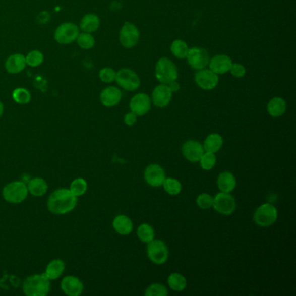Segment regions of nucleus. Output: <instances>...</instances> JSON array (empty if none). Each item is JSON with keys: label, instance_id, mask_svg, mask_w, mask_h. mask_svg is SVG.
I'll return each instance as SVG.
<instances>
[{"label": "nucleus", "instance_id": "72a5a7b5", "mask_svg": "<svg viewBox=\"0 0 296 296\" xmlns=\"http://www.w3.org/2000/svg\"><path fill=\"white\" fill-rule=\"evenodd\" d=\"M200 165L203 170L209 171L215 167L216 163V156L215 153L207 152L204 151L203 156H201L199 160Z\"/></svg>", "mask_w": 296, "mask_h": 296}, {"label": "nucleus", "instance_id": "2eb2a0df", "mask_svg": "<svg viewBox=\"0 0 296 296\" xmlns=\"http://www.w3.org/2000/svg\"><path fill=\"white\" fill-rule=\"evenodd\" d=\"M182 153L189 162H197L203 156L204 149L198 141L189 140L185 142L182 147Z\"/></svg>", "mask_w": 296, "mask_h": 296}, {"label": "nucleus", "instance_id": "f257e3e1", "mask_svg": "<svg viewBox=\"0 0 296 296\" xmlns=\"http://www.w3.org/2000/svg\"><path fill=\"white\" fill-rule=\"evenodd\" d=\"M78 199L71 190L58 189L50 194L47 201V207L55 215H66L75 209Z\"/></svg>", "mask_w": 296, "mask_h": 296}, {"label": "nucleus", "instance_id": "7c9ffc66", "mask_svg": "<svg viewBox=\"0 0 296 296\" xmlns=\"http://www.w3.org/2000/svg\"><path fill=\"white\" fill-rule=\"evenodd\" d=\"M166 192L170 196H176L178 194L181 193L182 184L181 182L178 181L175 178H165L162 185Z\"/></svg>", "mask_w": 296, "mask_h": 296}, {"label": "nucleus", "instance_id": "37998d69", "mask_svg": "<svg viewBox=\"0 0 296 296\" xmlns=\"http://www.w3.org/2000/svg\"><path fill=\"white\" fill-rule=\"evenodd\" d=\"M4 112V104L1 101H0V117L2 116Z\"/></svg>", "mask_w": 296, "mask_h": 296}, {"label": "nucleus", "instance_id": "f704fd0d", "mask_svg": "<svg viewBox=\"0 0 296 296\" xmlns=\"http://www.w3.org/2000/svg\"><path fill=\"white\" fill-rule=\"evenodd\" d=\"M13 98L19 104H26L31 99L30 91L25 88H17L13 92Z\"/></svg>", "mask_w": 296, "mask_h": 296}, {"label": "nucleus", "instance_id": "393cba45", "mask_svg": "<svg viewBox=\"0 0 296 296\" xmlns=\"http://www.w3.org/2000/svg\"><path fill=\"white\" fill-rule=\"evenodd\" d=\"M287 109V103L282 97H275L272 98L268 103L267 110L273 117H280Z\"/></svg>", "mask_w": 296, "mask_h": 296}, {"label": "nucleus", "instance_id": "c9c22d12", "mask_svg": "<svg viewBox=\"0 0 296 296\" xmlns=\"http://www.w3.org/2000/svg\"><path fill=\"white\" fill-rule=\"evenodd\" d=\"M26 65L31 67H38L44 62V55L40 50H33L25 56Z\"/></svg>", "mask_w": 296, "mask_h": 296}, {"label": "nucleus", "instance_id": "79ce46f5", "mask_svg": "<svg viewBox=\"0 0 296 296\" xmlns=\"http://www.w3.org/2000/svg\"><path fill=\"white\" fill-rule=\"evenodd\" d=\"M167 85H168V88L170 89L172 93H173V92H177V91L180 90V84H179L178 82H176V80H174V81H171L170 83H168Z\"/></svg>", "mask_w": 296, "mask_h": 296}, {"label": "nucleus", "instance_id": "1a4fd4ad", "mask_svg": "<svg viewBox=\"0 0 296 296\" xmlns=\"http://www.w3.org/2000/svg\"><path fill=\"white\" fill-rule=\"evenodd\" d=\"M212 207L221 215H232L236 209V202L230 194L220 192L214 197Z\"/></svg>", "mask_w": 296, "mask_h": 296}, {"label": "nucleus", "instance_id": "9d476101", "mask_svg": "<svg viewBox=\"0 0 296 296\" xmlns=\"http://www.w3.org/2000/svg\"><path fill=\"white\" fill-rule=\"evenodd\" d=\"M119 39L122 45L125 48L130 49L137 45L139 40V31L137 26L130 22L125 23L120 30Z\"/></svg>", "mask_w": 296, "mask_h": 296}, {"label": "nucleus", "instance_id": "0eeeda50", "mask_svg": "<svg viewBox=\"0 0 296 296\" xmlns=\"http://www.w3.org/2000/svg\"><path fill=\"white\" fill-rule=\"evenodd\" d=\"M147 256L150 261L156 265L164 264L168 258V250L167 245L162 240L154 239L148 243Z\"/></svg>", "mask_w": 296, "mask_h": 296}, {"label": "nucleus", "instance_id": "c85d7f7f", "mask_svg": "<svg viewBox=\"0 0 296 296\" xmlns=\"http://www.w3.org/2000/svg\"><path fill=\"white\" fill-rule=\"evenodd\" d=\"M137 234L142 243L147 244L155 239V230L152 226L148 223L139 225L137 228Z\"/></svg>", "mask_w": 296, "mask_h": 296}, {"label": "nucleus", "instance_id": "58836bf2", "mask_svg": "<svg viewBox=\"0 0 296 296\" xmlns=\"http://www.w3.org/2000/svg\"><path fill=\"white\" fill-rule=\"evenodd\" d=\"M115 74H116V72L113 69L105 67V68L100 70L98 76H99L101 81L109 84V83H112L113 81H115Z\"/></svg>", "mask_w": 296, "mask_h": 296}, {"label": "nucleus", "instance_id": "4468645a", "mask_svg": "<svg viewBox=\"0 0 296 296\" xmlns=\"http://www.w3.org/2000/svg\"><path fill=\"white\" fill-rule=\"evenodd\" d=\"M151 101L149 95L145 93H137L132 97L130 102V109L131 112L135 113L138 116L146 115L150 111Z\"/></svg>", "mask_w": 296, "mask_h": 296}, {"label": "nucleus", "instance_id": "7ed1b4c3", "mask_svg": "<svg viewBox=\"0 0 296 296\" xmlns=\"http://www.w3.org/2000/svg\"><path fill=\"white\" fill-rule=\"evenodd\" d=\"M156 78L161 84H168L178 78L177 67L167 57L160 58L156 65Z\"/></svg>", "mask_w": 296, "mask_h": 296}, {"label": "nucleus", "instance_id": "e433bc0d", "mask_svg": "<svg viewBox=\"0 0 296 296\" xmlns=\"http://www.w3.org/2000/svg\"><path fill=\"white\" fill-rule=\"evenodd\" d=\"M144 294L146 296H167L168 289L164 285L160 283H153L147 287Z\"/></svg>", "mask_w": 296, "mask_h": 296}, {"label": "nucleus", "instance_id": "ea45409f", "mask_svg": "<svg viewBox=\"0 0 296 296\" xmlns=\"http://www.w3.org/2000/svg\"><path fill=\"white\" fill-rule=\"evenodd\" d=\"M231 74L235 77V78H243L246 74V69L240 64H232L230 70H229Z\"/></svg>", "mask_w": 296, "mask_h": 296}, {"label": "nucleus", "instance_id": "cd10ccee", "mask_svg": "<svg viewBox=\"0 0 296 296\" xmlns=\"http://www.w3.org/2000/svg\"><path fill=\"white\" fill-rule=\"evenodd\" d=\"M168 287L175 292H182L187 287V280L179 273H173L168 277Z\"/></svg>", "mask_w": 296, "mask_h": 296}, {"label": "nucleus", "instance_id": "ddd939ff", "mask_svg": "<svg viewBox=\"0 0 296 296\" xmlns=\"http://www.w3.org/2000/svg\"><path fill=\"white\" fill-rule=\"evenodd\" d=\"M166 175L164 169L159 164L153 163L148 166L144 171V179L147 184L151 187L162 186L165 180Z\"/></svg>", "mask_w": 296, "mask_h": 296}, {"label": "nucleus", "instance_id": "f03ea898", "mask_svg": "<svg viewBox=\"0 0 296 296\" xmlns=\"http://www.w3.org/2000/svg\"><path fill=\"white\" fill-rule=\"evenodd\" d=\"M24 293L27 296H45L50 290V280L45 274H33L23 284Z\"/></svg>", "mask_w": 296, "mask_h": 296}, {"label": "nucleus", "instance_id": "6ab92c4d", "mask_svg": "<svg viewBox=\"0 0 296 296\" xmlns=\"http://www.w3.org/2000/svg\"><path fill=\"white\" fill-rule=\"evenodd\" d=\"M232 64L233 62L229 56L220 54L213 56V58L209 60V70H211L217 75L224 74L226 72H229Z\"/></svg>", "mask_w": 296, "mask_h": 296}, {"label": "nucleus", "instance_id": "423d86ee", "mask_svg": "<svg viewBox=\"0 0 296 296\" xmlns=\"http://www.w3.org/2000/svg\"><path fill=\"white\" fill-rule=\"evenodd\" d=\"M79 33V27L74 23H63L54 32V38L56 43L66 45L75 42Z\"/></svg>", "mask_w": 296, "mask_h": 296}, {"label": "nucleus", "instance_id": "39448f33", "mask_svg": "<svg viewBox=\"0 0 296 296\" xmlns=\"http://www.w3.org/2000/svg\"><path fill=\"white\" fill-rule=\"evenodd\" d=\"M278 217L277 209L273 204L264 203L259 206L254 214V221L260 227H270L276 221Z\"/></svg>", "mask_w": 296, "mask_h": 296}, {"label": "nucleus", "instance_id": "4be33fe9", "mask_svg": "<svg viewBox=\"0 0 296 296\" xmlns=\"http://www.w3.org/2000/svg\"><path fill=\"white\" fill-rule=\"evenodd\" d=\"M100 26V19L94 13H88L82 18L79 23V30L82 32L93 33L97 31Z\"/></svg>", "mask_w": 296, "mask_h": 296}, {"label": "nucleus", "instance_id": "c756f323", "mask_svg": "<svg viewBox=\"0 0 296 296\" xmlns=\"http://www.w3.org/2000/svg\"><path fill=\"white\" fill-rule=\"evenodd\" d=\"M172 54L180 60H184L187 57L188 52H189V47L187 44L181 39H176L172 43L170 47Z\"/></svg>", "mask_w": 296, "mask_h": 296}, {"label": "nucleus", "instance_id": "bb28decb", "mask_svg": "<svg viewBox=\"0 0 296 296\" xmlns=\"http://www.w3.org/2000/svg\"><path fill=\"white\" fill-rule=\"evenodd\" d=\"M28 191L32 196L42 197L48 190V184L43 178L36 177L31 179L27 184Z\"/></svg>", "mask_w": 296, "mask_h": 296}, {"label": "nucleus", "instance_id": "aec40b11", "mask_svg": "<svg viewBox=\"0 0 296 296\" xmlns=\"http://www.w3.org/2000/svg\"><path fill=\"white\" fill-rule=\"evenodd\" d=\"M26 65L25 56L23 54L15 53L8 56L5 63V67L10 74H18L25 70Z\"/></svg>", "mask_w": 296, "mask_h": 296}, {"label": "nucleus", "instance_id": "2f4dec72", "mask_svg": "<svg viewBox=\"0 0 296 296\" xmlns=\"http://www.w3.org/2000/svg\"><path fill=\"white\" fill-rule=\"evenodd\" d=\"M76 41L78 43V46L83 50H91L96 43L95 38L91 33H87V32H80Z\"/></svg>", "mask_w": 296, "mask_h": 296}, {"label": "nucleus", "instance_id": "f3484780", "mask_svg": "<svg viewBox=\"0 0 296 296\" xmlns=\"http://www.w3.org/2000/svg\"><path fill=\"white\" fill-rule=\"evenodd\" d=\"M61 289L68 296L80 295L84 291V284L78 278L68 275L61 281Z\"/></svg>", "mask_w": 296, "mask_h": 296}, {"label": "nucleus", "instance_id": "9b49d317", "mask_svg": "<svg viewBox=\"0 0 296 296\" xmlns=\"http://www.w3.org/2000/svg\"><path fill=\"white\" fill-rule=\"evenodd\" d=\"M186 58L189 65L196 70H202L209 65V53L206 50L200 47H193L189 49Z\"/></svg>", "mask_w": 296, "mask_h": 296}, {"label": "nucleus", "instance_id": "6e6552de", "mask_svg": "<svg viewBox=\"0 0 296 296\" xmlns=\"http://www.w3.org/2000/svg\"><path fill=\"white\" fill-rule=\"evenodd\" d=\"M115 81L125 91H133L140 86V78L137 73L130 69H121L115 74Z\"/></svg>", "mask_w": 296, "mask_h": 296}, {"label": "nucleus", "instance_id": "dca6fc26", "mask_svg": "<svg viewBox=\"0 0 296 296\" xmlns=\"http://www.w3.org/2000/svg\"><path fill=\"white\" fill-rule=\"evenodd\" d=\"M172 91L167 84L157 85L152 92V102L158 108L168 106L171 102Z\"/></svg>", "mask_w": 296, "mask_h": 296}, {"label": "nucleus", "instance_id": "a211bd4d", "mask_svg": "<svg viewBox=\"0 0 296 296\" xmlns=\"http://www.w3.org/2000/svg\"><path fill=\"white\" fill-rule=\"evenodd\" d=\"M123 94L119 88L115 86H108L103 89L100 93V101L105 107H114L121 101Z\"/></svg>", "mask_w": 296, "mask_h": 296}, {"label": "nucleus", "instance_id": "5701e85b", "mask_svg": "<svg viewBox=\"0 0 296 296\" xmlns=\"http://www.w3.org/2000/svg\"><path fill=\"white\" fill-rule=\"evenodd\" d=\"M217 187L221 192L230 193L236 187V179L231 172H221L217 178Z\"/></svg>", "mask_w": 296, "mask_h": 296}, {"label": "nucleus", "instance_id": "473e14b6", "mask_svg": "<svg viewBox=\"0 0 296 296\" xmlns=\"http://www.w3.org/2000/svg\"><path fill=\"white\" fill-rule=\"evenodd\" d=\"M87 188V182L84 178H76L75 180L72 182L69 190L75 197H78L83 196L86 192Z\"/></svg>", "mask_w": 296, "mask_h": 296}, {"label": "nucleus", "instance_id": "20e7f679", "mask_svg": "<svg viewBox=\"0 0 296 296\" xmlns=\"http://www.w3.org/2000/svg\"><path fill=\"white\" fill-rule=\"evenodd\" d=\"M27 184L20 181L12 182L5 186L3 190L4 199L11 203H20L28 196Z\"/></svg>", "mask_w": 296, "mask_h": 296}, {"label": "nucleus", "instance_id": "b1692460", "mask_svg": "<svg viewBox=\"0 0 296 296\" xmlns=\"http://www.w3.org/2000/svg\"><path fill=\"white\" fill-rule=\"evenodd\" d=\"M65 268H66L65 262L60 259H55L47 265L44 274L50 281L56 280L62 275L65 271Z\"/></svg>", "mask_w": 296, "mask_h": 296}, {"label": "nucleus", "instance_id": "f8f14e48", "mask_svg": "<svg viewBox=\"0 0 296 296\" xmlns=\"http://www.w3.org/2000/svg\"><path fill=\"white\" fill-rule=\"evenodd\" d=\"M195 80L197 85L203 90H213L218 84L219 78L217 74L213 72L211 70L202 69L198 70L196 73Z\"/></svg>", "mask_w": 296, "mask_h": 296}, {"label": "nucleus", "instance_id": "4c0bfd02", "mask_svg": "<svg viewBox=\"0 0 296 296\" xmlns=\"http://www.w3.org/2000/svg\"><path fill=\"white\" fill-rule=\"evenodd\" d=\"M214 197L209 194H200L197 198V204L199 208L203 209H209L212 208Z\"/></svg>", "mask_w": 296, "mask_h": 296}, {"label": "nucleus", "instance_id": "a19ab883", "mask_svg": "<svg viewBox=\"0 0 296 296\" xmlns=\"http://www.w3.org/2000/svg\"><path fill=\"white\" fill-rule=\"evenodd\" d=\"M137 115L133 112L127 113L125 116V125L128 126H133L137 122Z\"/></svg>", "mask_w": 296, "mask_h": 296}, {"label": "nucleus", "instance_id": "a878e982", "mask_svg": "<svg viewBox=\"0 0 296 296\" xmlns=\"http://www.w3.org/2000/svg\"><path fill=\"white\" fill-rule=\"evenodd\" d=\"M223 145V139L221 135L217 133H212L206 137L203 143V149L207 152L216 153L221 150Z\"/></svg>", "mask_w": 296, "mask_h": 296}, {"label": "nucleus", "instance_id": "412c9836", "mask_svg": "<svg viewBox=\"0 0 296 296\" xmlns=\"http://www.w3.org/2000/svg\"><path fill=\"white\" fill-rule=\"evenodd\" d=\"M112 226L115 232L121 235H128L133 230V222L127 215L115 216L112 221Z\"/></svg>", "mask_w": 296, "mask_h": 296}]
</instances>
